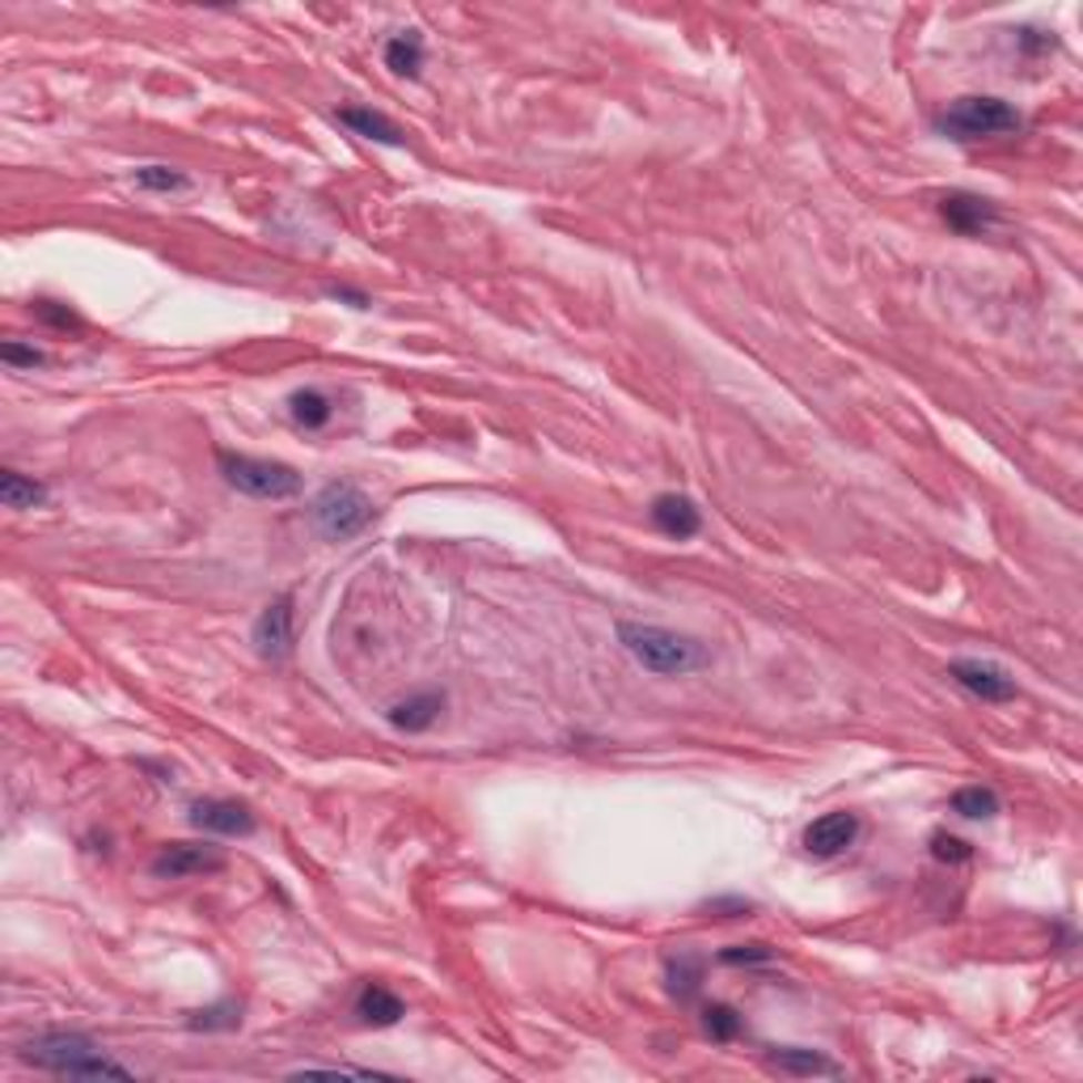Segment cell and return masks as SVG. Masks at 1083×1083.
<instances>
[{
	"label": "cell",
	"mask_w": 1083,
	"mask_h": 1083,
	"mask_svg": "<svg viewBox=\"0 0 1083 1083\" xmlns=\"http://www.w3.org/2000/svg\"><path fill=\"white\" fill-rule=\"evenodd\" d=\"M373 496L361 492L356 483L338 478V483H326L314 499V529L326 542H347L364 534L373 525Z\"/></svg>",
	"instance_id": "cell-4"
},
{
	"label": "cell",
	"mask_w": 1083,
	"mask_h": 1083,
	"mask_svg": "<svg viewBox=\"0 0 1083 1083\" xmlns=\"http://www.w3.org/2000/svg\"><path fill=\"white\" fill-rule=\"evenodd\" d=\"M289 415H293L296 424L305 432H317L331 424V415H335V403L322 394V389H314V385H305V389H296L293 398H289Z\"/></svg>",
	"instance_id": "cell-16"
},
{
	"label": "cell",
	"mask_w": 1083,
	"mask_h": 1083,
	"mask_svg": "<svg viewBox=\"0 0 1083 1083\" xmlns=\"http://www.w3.org/2000/svg\"><path fill=\"white\" fill-rule=\"evenodd\" d=\"M39 317H47V322H55V326H72V314H64V310H55V301H39Z\"/></svg>",
	"instance_id": "cell-29"
},
{
	"label": "cell",
	"mask_w": 1083,
	"mask_h": 1083,
	"mask_svg": "<svg viewBox=\"0 0 1083 1083\" xmlns=\"http://www.w3.org/2000/svg\"><path fill=\"white\" fill-rule=\"evenodd\" d=\"M935 128L952 140H994V135H1015L1024 119L1003 98H957L948 111L935 114Z\"/></svg>",
	"instance_id": "cell-3"
},
{
	"label": "cell",
	"mask_w": 1083,
	"mask_h": 1083,
	"mask_svg": "<svg viewBox=\"0 0 1083 1083\" xmlns=\"http://www.w3.org/2000/svg\"><path fill=\"white\" fill-rule=\"evenodd\" d=\"M767 1062L779 1071V1075H842L838 1062H830L826 1054H817V1050H800V1045L775 1050Z\"/></svg>",
	"instance_id": "cell-15"
},
{
	"label": "cell",
	"mask_w": 1083,
	"mask_h": 1083,
	"mask_svg": "<svg viewBox=\"0 0 1083 1083\" xmlns=\"http://www.w3.org/2000/svg\"><path fill=\"white\" fill-rule=\"evenodd\" d=\"M702 1029H707V1038L711 1041H732L741 1038L745 1020L737 1008H728V1003H711L707 1012H702Z\"/></svg>",
	"instance_id": "cell-21"
},
{
	"label": "cell",
	"mask_w": 1083,
	"mask_h": 1083,
	"mask_svg": "<svg viewBox=\"0 0 1083 1083\" xmlns=\"http://www.w3.org/2000/svg\"><path fill=\"white\" fill-rule=\"evenodd\" d=\"M385 68L398 72V77H415L424 68V39L415 30H398L389 43H385Z\"/></svg>",
	"instance_id": "cell-18"
},
{
	"label": "cell",
	"mask_w": 1083,
	"mask_h": 1083,
	"mask_svg": "<svg viewBox=\"0 0 1083 1083\" xmlns=\"http://www.w3.org/2000/svg\"><path fill=\"white\" fill-rule=\"evenodd\" d=\"M0 499H4V508H34V504H47V487L18 470H4L0 474Z\"/></svg>",
	"instance_id": "cell-19"
},
{
	"label": "cell",
	"mask_w": 1083,
	"mask_h": 1083,
	"mask_svg": "<svg viewBox=\"0 0 1083 1083\" xmlns=\"http://www.w3.org/2000/svg\"><path fill=\"white\" fill-rule=\"evenodd\" d=\"M940 216L961 237H978V233L999 225V208L991 200H982V195H970V191H948V195H940Z\"/></svg>",
	"instance_id": "cell-8"
},
{
	"label": "cell",
	"mask_w": 1083,
	"mask_h": 1083,
	"mask_svg": "<svg viewBox=\"0 0 1083 1083\" xmlns=\"http://www.w3.org/2000/svg\"><path fill=\"white\" fill-rule=\"evenodd\" d=\"M931 856L940 859V863H965L973 851H970V842H961V838L935 834V838H931Z\"/></svg>",
	"instance_id": "cell-25"
},
{
	"label": "cell",
	"mask_w": 1083,
	"mask_h": 1083,
	"mask_svg": "<svg viewBox=\"0 0 1083 1083\" xmlns=\"http://www.w3.org/2000/svg\"><path fill=\"white\" fill-rule=\"evenodd\" d=\"M618 644L648 669L660 677H681L702 669L711 656L702 644H695L690 635H677L669 627H656V623H618Z\"/></svg>",
	"instance_id": "cell-1"
},
{
	"label": "cell",
	"mask_w": 1083,
	"mask_h": 1083,
	"mask_svg": "<svg viewBox=\"0 0 1083 1083\" xmlns=\"http://www.w3.org/2000/svg\"><path fill=\"white\" fill-rule=\"evenodd\" d=\"M22 1059L34 1062V1066L55 1071V1075H72V1080H102V1075H111V1080H132L135 1075L132 1066L107 1059V1054H102L90 1038H81V1033H43V1038H34L30 1045H22Z\"/></svg>",
	"instance_id": "cell-2"
},
{
	"label": "cell",
	"mask_w": 1083,
	"mask_h": 1083,
	"mask_svg": "<svg viewBox=\"0 0 1083 1083\" xmlns=\"http://www.w3.org/2000/svg\"><path fill=\"white\" fill-rule=\"evenodd\" d=\"M254 644H259V652L267 656V660H284V656L293 652V644H296L293 597H275V601L259 614V623H254Z\"/></svg>",
	"instance_id": "cell-9"
},
{
	"label": "cell",
	"mask_w": 1083,
	"mask_h": 1083,
	"mask_svg": "<svg viewBox=\"0 0 1083 1083\" xmlns=\"http://www.w3.org/2000/svg\"><path fill=\"white\" fill-rule=\"evenodd\" d=\"M948 677L982 702H1012L1015 695H1020L1012 677L1003 674L999 665H986V660H952V665H948Z\"/></svg>",
	"instance_id": "cell-7"
},
{
	"label": "cell",
	"mask_w": 1083,
	"mask_h": 1083,
	"mask_svg": "<svg viewBox=\"0 0 1083 1083\" xmlns=\"http://www.w3.org/2000/svg\"><path fill=\"white\" fill-rule=\"evenodd\" d=\"M221 474L229 487H237L242 496L254 499H289L301 492V474L284 462H267V457H246V453H221Z\"/></svg>",
	"instance_id": "cell-5"
},
{
	"label": "cell",
	"mask_w": 1083,
	"mask_h": 1083,
	"mask_svg": "<svg viewBox=\"0 0 1083 1083\" xmlns=\"http://www.w3.org/2000/svg\"><path fill=\"white\" fill-rule=\"evenodd\" d=\"M191 826L208 830V834L246 838L254 834V812L242 800H195L191 804Z\"/></svg>",
	"instance_id": "cell-10"
},
{
	"label": "cell",
	"mask_w": 1083,
	"mask_h": 1083,
	"mask_svg": "<svg viewBox=\"0 0 1083 1083\" xmlns=\"http://www.w3.org/2000/svg\"><path fill=\"white\" fill-rule=\"evenodd\" d=\"M952 812L965 821H991L999 812V796L991 788H961L952 796Z\"/></svg>",
	"instance_id": "cell-20"
},
{
	"label": "cell",
	"mask_w": 1083,
	"mask_h": 1083,
	"mask_svg": "<svg viewBox=\"0 0 1083 1083\" xmlns=\"http://www.w3.org/2000/svg\"><path fill=\"white\" fill-rule=\"evenodd\" d=\"M242 1024V1008L237 1003H216V1008H203V1012L191 1015V1029H203V1033H212V1029H237Z\"/></svg>",
	"instance_id": "cell-23"
},
{
	"label": "cell",
	"mask_w": 1083,
	"mask_h": 1083,
	"mask_svg": "<svg viewBox=\"0 0 1083 1083\" xmlns=\"http://www.w3.org/2000/svg\"><path fill=\"white\" fill-rule=\"evenodd\" d=\"M723 965H762V961H770V948L762 944H737V948H723L720 952Z\"/></svg>",
	"instance_id": "cell-27"
},
{
	"label": "cell",
	"mask_w": 1083,
	"mask_h": 1083,
	"mask_svg": "<svg viewBox=\"0 0 1083 1083\" xmlns=\"http://www.w3.org/2000/svg\"><path fill=\"white\" fill-rule=\"evenodd\" d=\"M699 978H702V965L695 957H681V961H674V970H669V982H674L677 999H690V994L699 991Z\"/></svg>",
	"instance_id": "cell-24"
},
{
	"label": "cell",
	"mask_w": 1083,
	"mask_h": 1083,
	"mask_svg": "<svg viewBox=\"0 0 1083 1083\" xmlns=\"http://www.w3.org/2000/svg\"><path fill=\"white\" fill-rule=\"evenodd\" d=\"M441 711H445V695L441 690H424V695H411V699L394 702L389 707V723L398 732H428L432 723L441 720Z\"/></svg>",
	"instance_id": "cell-13"
},
{
	"label": "cell",
	"mask_w": 1083,
	"mask_h": 1083,
	"mask_svg": "<svg viewBox=\"0 0 1083 1083\" xmlns=\"http://www.w3.org/2000/svg\"><path fill=\"white\" fill-rule=\"evenodd\" d=\"M135 186H144V191H186L191 182H186V174L182 170H174V165H140L132 174Z\"/></svg>",
	"instance_id": "cell-22"
},
{
	"label": "cell",
	"mask_w": 1083,
	"mask_h": 1083,
	"mask_svg": "<svg viewBox=\"0 0 1083 1083\" xmlns=\"http://www.w3.org/2000/svg\"><path fill=\"white\" fill-rule=\"evenodd\" d=\"M652 525L665 534V538H674V542H686V538H695L702 529V513L695 508V499L690 496H656V504H652Z\"/></svg>",
	"instance_id": "cell-12"
},
{
	"label": "cell",
	"mask_w": 1083,
	"mask_h": 1083,
	"mask_svg": "<svg viewBox=\"0 0 1083 1083\" xmlns=\"http://www.w3.org/2000/svg\"><path fill=\"white\" fill-rule=\"evenodd\" d=\"M356 1015H361L364 1024H373V1029H389V1024H398V1020L406 1015V1003L389 991V986L368 982V986L356 994Z\"/></svg>",
	"instance_id": "cell-14"
},
{
	"label": "cell",
	"mask_w": 1083,
	"mask_h": 1083,
	"mask_svg": "<svg viewBox=\"0 0 1083 1083\" xmlns=\"http://www.w3.org/2000/svg\"><path fill=\"white\" fill-rule=\"evenodd\" d=\"M296 1075H352V1080H385L382 1071H368V1066H326V1062H305V1066H296Z\"/></svg>",
	"instance_id": "cell-26"
},
{
	"label": "cell",
	"mask_w": 1083,
	"mask_h": 1083,
	"mask_svg": "<svg viewBox=\"0 0 1083 1083\" xmlns=\"http://www.w3.org/2000/svg\"><path fill=\"white\" fill-rule=\"evenodd\" d=\"M338 123H347L356 135H364V140H377V144H389V149H398L403 144V132L385 119V114L377 111H361V107H347V111H338Z\"/></svg>",
	"instance_id": "cell-17"
},
{
	"label": "cell",
	"mask_w": 1083,
	"mask_h": 1083,
	"mask_svg": "<svg viewBox=\"0 0 1083 1083\" xmlns=\"http://www.w3.org/2000/svg\"><path fill=\"white\" fill-rule=\"evenodd\" d=\"M0 361H4V364H18V368H34V364H43V352H34V347H22V343H4V347H0Z\"/></svg>",
	"instance_id": "cell-28"
},
{
	"label": "cell",
	"mask_w": 1083,
	"mask_h": 1083,
	"mask_svg": "<svg viewBox=\"0 0 1083 1083\" xmlns=\"http://www.w3.org/2000/svg\"><path fill=\"white\" fill-rule=\"evenodd\" d=\"M225 856L208 842H170L161 847V856L153 859V877L158 880H186L203 877V872H221Z\"/></svg>",
	"instance_id": "cell-6"
},
{
	"label": "cell",
	"mask_w": 1083,
	"mask_h": 1083,
	"mask_svg": "<svg viewBox=\"0 0 1083 1083\" xmlns=\"http://www.w3.org/2000/svg\"><path fill=\"white\" fill-rule=\"evenodd\" d=\"M331 296H335V301H352L356 310H364V305H368V296L356 293V289H331Z\"/></svg>",
	"instance_id": "cell-30"
},
{
	"label": "cell",
	"mask_w": 1083,
	"mask_h": 1083,
	"mask_svg": "<svg viewBox=\"0 0 1083 1083\" xmlns=\"http://www.w3.org/2000/svg\"><path fill=\"white\" fill-rule=\"evenodd\" d=\"M856 838H859L856 812H826V817H817L809 830H804V851L817 859H834V856H842Z\"/></svg>",
	"instance_id": "cell-11"
}]
</instances>
